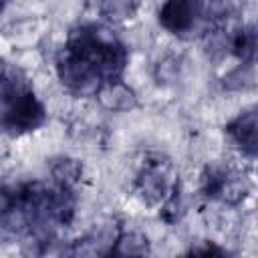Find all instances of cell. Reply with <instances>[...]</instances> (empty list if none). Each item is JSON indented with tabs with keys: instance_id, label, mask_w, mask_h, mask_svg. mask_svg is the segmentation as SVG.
I'll return each mask as SVG.
<instances>
[{
	"instance_id": "obj_13",
	"label": "cell",
	"mask_w": 258,
	"mask_h": 258,
	"mask_svg": "<svg viewBox=\"0 0 258 258\" xmlns=\"http://www.w3.org/2000/svg\"><path fill=\"white\" fill-rule=\"evenodd\" d=\"M177 75V64H175V58H165L157 64V79L161 81H173Z\"/></svg>"
},
{
	"instance_id": "obj_5",
	"label": "cell",
	"mask_w": 258,
	"mask_h": 258,
	"mask_svg": "<svg viewBox=\"0 0 258 258\" xmlns=\"http://www.w3.org/2000/svg\"><path fill=\"white\" fill-rule=\"evenodd\" d=\"M97 97H99L101 105L109 111H129L137 105L135 93L125 83H121L119 79L105 81L97 89Z\"/></svg>"
},
{
	"instance_id": "obj_11",
	"label": "cell",
	"mask_w": 258,
	"mask_h": 258,
	"mask_svg": "<svg viewBox=\"0 0 258 258\" xmlns=\"http://www.w3.org/2000/svg\"><path fill=\"white\" fill-rule=\"evenodd\" d=\"M254 81H256L254 62H244L232 73H228V77H224V87L230 91H246L254 87Z\"/></svg>"
},
{
	"instance_id": "obj_6",
	"label": "cell",
	"mask_w": 258,
	"mask_h": 258,
	"mask_svg": "<svg viewBox=\"0 0 258 258\" xmlns=\"http://www.w3.org/2000/svg\"><path fill=\"white\" fill-rule=\"evenodd\" d=\"M228 133L234 139V143L246 153V155H254L256 153V139H258V131H256V113L254 111H246L240 117H236L230 125H228Z\"/></svg>"
},
{
	"instance_id": "obj_7",
	"label": "cell",
	"mask_w": 258,
	"mask_h": 258,
	"mask_svg": "<svg viewBox=\"0 0 258 258\" xmlns=\"http://www.w3.org/2000/svg\"><path fill=\"white\" fill-rule=\"evenodd\" d=\"M137 189H139V194L145 202H149V204L161 202L167 196V189H169L165 171L159 165L145 167L137 177Z\"/></svg>"
},
{
	"instance_id": "obj_8",
	"label": "cell",
	"mask_w": 258,
	"mask_h": 258,
	"mask_svg": "<svg viewBox=\"0 0 258 258\" xmlns=\"http://www.w3.org/2000/svg\"><path fill=\"white\" fill-rule=\"evenodd\" d=\"M111 252L121 256H141L149 252V244H147V238L141 236L139 232H125L113 242Z\"/></svg>"
},
{
	"instance_id": "obj_9",
	"label": "cell",
	"mask_w": 258,
	"mask_h": 258,
	"mask_svg": "<svg viewBox=\"0 0 258 258\" xmlns=\"http://www.w3.org/2000/svg\"><path fill=\"white\" fill-rule=\"evenodd\" d=\"M81 173H83V167H81V163H79L77 159L60 157V159H56V161L52 163V177H54V181H56L60 187H64V189L71 187V185H75V183L79 181Z\"/></svg>"
},
{
	"instance_id": "obj_2",
	"label": "cell",
	"mask_w": 258,
	"mask_h": 258,
	"mask_svg": "<svg viewBox=\"0 0 258 258\" xmlns=\"http://www.w3.org/2000/svg\"><path fill=\"white\" fill-rule=\"evenodd\" d=\"M56 69H58V77H60L62 85L79 95L97 93V89L103 85V79H101L97 67L77 52L67 50L64 56L58 60Z\"/></svg>"
},
{
	"instance_id": "obj_4",
	"label": "cell",
	"mask_w": 258,
	"mask_h": 258,
	"mask_svg": "<svg viewBox=\"0 0 258 258\" xmlns=\"http://www.w3.org/2000/svg\"><path fill=\"white\" fill-rule=\"evenodd\" d=\"M206 191L212 198H222L228 204H238L248 194V181L234 171H210L206 177Z\"/></svg>"
},
{
	"instance_id": "obj_3",
	"label": "cell",
	"mask_w": 258,
	"mask_h": 258,
	"mask_svg": "<svg viewBox=\"0 0 258 258\" xmlns=\"http://www.w3.org/2000/svg\"><path fill=\"white\" fill-rule=\"evenodd\" d=\"M200 16L198 0H165L159 10V22L173 34L189 32Z\"/></svg>"
},
{
	"instance_id": "obj_10",
	"label": "cell",
	"mask_w": 258,
	"mask_h": 258,
	"mask_svg": "<svg viewBox=\"0 0 258 258\" xmlns=\"http://www.w3.org/2000/svg\"><path fill=\"white\" fill-rule=\"evenodd\" d=\"M99 10L107 20L123 22V20H129L135 14L137 4H135V0H101Z\"/></svg>"
},
{
	"instance_id": "obj_12",
	"label": "cell",
	"mask_w": 258,
	"mask_h": 258,
	"mask_svg": "<svg viewBox=\"0 0 258 258\" xmlns=\"http://www.w3.org/2000/svg\"><path fill=\"white\" fill-rule=\"evenodd\" d=\"M234 52L244 60V62H254V54H256V32L252 26L240 30L232 42Z\"/></svg>"
},
{
	"instance_id": "obj_1",
	"label": "cell",
	"mask_w": 258,
	"mask_h": 258,
	"mask_svg": "<svg viewBox=\"0 0 258 258\" xmlns=\"http://www.w3.org/2000/svg\"><path fill=\"white\" fill-rule=\"evenodd\" d=\"M44 119V109L36 97L14 79L0 81V125L12 133H22L38 127Z\"/></svg>"
}]
</instances>
